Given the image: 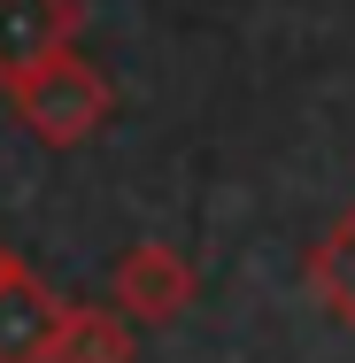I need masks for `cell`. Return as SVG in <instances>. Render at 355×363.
Wrapping results in <instances>:
<instances>
[{
	"instance_id": "6",
	"label": "cell",
	"mask_w": 355,
	"mask_h": 363,
	"mask_svg": "<svg viewBox=\"0 0 355 363\" xmlns=\"http://www.w3.org/2000/svg\"><path fill=\"white\" fill-rule=\"evenodd\" d=\"M309 286H317V301L355 333V209H340L332 232L309 247Z\"/></svg>"
},
{
	"instance_id": "3",
	"label": "cell",
	"mask_w": 355,
	"mask_h": 363,
	"mask_svg": "<svg viewBox=\"0 0 355 363\" xmlns=\"http://www.w3.org/2000/svg\"><path fill=\"white\" fill-rule=\"evenodd\" d=\"M77 23H85L77 0H0V85H16L23 70L70 55Z\"/></svg>"
},
{
	"instance_id": "4",
	"label": "cell",
	"mask_w": 355,
	"mask_h": 363,
	"mask_svg": "<svg viewBox=\"0 0 355 363\" xmlns=\"http://www.w3.org/2000/svg\"><path fill=\"white\" fill-rule=\"evenodd\" d=\"M55 333H62V301L39 271H8L0 279V363H47L55 356Z\"/></svg>"
},
{
	"instance_id": "5",
	"label": "cell",
	"mask_w": 355,
	"mask_h": 363,
	"mask_svg": "<svg viewBox=\"0 0 355 363\" xmlns=\"http://www.w3.org/2000/svg\"><path fill=\"white\" fill-rule=\"evenodd\" d=\"M47 363H140V340H132V317L116 309H62V333H55V356Z\"/></svg>"
},
{
	"instance_id": "1",
	"label": "cell",
	"mask_w": 355,
	"mask_h": 363,
	"mask_svg": "<svg viewBox=\"0 0 355 363\" xmlns=\"http://www.w3.org/2000/svg\"><path fill=\"white\" fill-rule=\"evenodd\" d=\"M8 101H16V116H23V132L39 147H85L101 124H108V108H116V93H108V77L93 70L85 55H55V62H39V70H23L8 85Z\"/></svg>"
},
{
	"instance_id": "2",
	"label": "cell",
	"mask_w": 355,
	"mask_h": 363,
	"mask_svg": "<svg viewBox=\"0 0 355 363\" xmlns=\"http://www.w3.org/2000/svg\"><path fill=\"white\" fill-rule=\"evenodd\" d=\"M193 294H201V271H193L170 240L124 247L116 271H108V309L132 317V325H178V317L193 309Z\"/></svg>"
},
{
	"instance_id": "7",
	"label": "cell",
	"mask_w": 355,
	"mask_h": 363,
	"mask_svg": "<svg viewBox=\"0 0 355 363\" xmlns=\"http://www.w3.org/2000/svg\"><path fill=\"white\" fill-rule=\"evenodd\" d=\"M8 271H16V255H8V247H0V279H8Z\"/></svg>"
}]
</instances>
